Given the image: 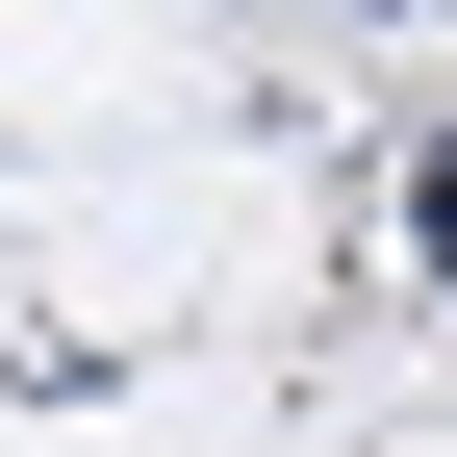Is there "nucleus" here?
I'll list each match as a JSON object with an SVG mask.
<instances>
[{
	"mask_svg": "<svg viewBox=\"0 0 457 457\" xmlns=\"http://www.w3.org/2000/svg\"><path fill=\"white\" fill-rule=\"evenodd\" d=\"M407 279H432V305H457V128L407 153Z\"/></svg>",
	"mask_w": 457,
	"mask_h": 457,
	"instance_id": "1",
	"label": "nucleus"
}]
</instances>
